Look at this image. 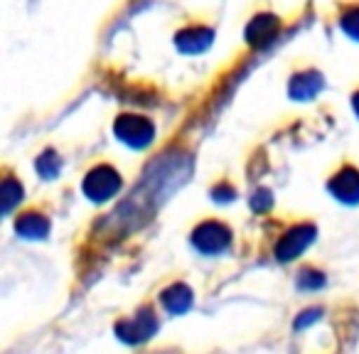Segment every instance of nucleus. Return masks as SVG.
<instances>
[{
	"instance_id": "f3484780",
	"label": "nucleus",
	"mask_w": 359,
	"mask_h": 354,
	"mask_svg": "<svg viewBox=\"0 0 359 354\" xmlns=\"http://www.w3.org/2000/svg\"><path fill=\"white\" fill-rule=\"evenodd\" d=\"M271 207H273V195H271V190L261 187V190H256L254 195H251V210H254L256 215H266V212H271Z\"/></svg>"
},
{
	"instance_id": "4468645a",
	"label": "nucleus",
	"mask_w": 359,
	"mask_h": 354,
	"mask_svg": "<svg viewBox=\"0 0 359 354\" xmlns=\"http://www.w3.org/2000/svg\"><path fill=\"white\" fill-rule=\"evenodd\" d=\"M35 170L40 172V177H45V180H55L62 170V158L55 153V150H45L42 155H37Z\"/></svg>"
},
{
	"instance_id": "ddd939ff",
	"label": "nucleus",
	"mask_w": 359,
	"mask_h": 354,
	"mask_svg": "<svg viewBox=\"0 0 359 354\" xmlns=\"http://www.w3.org/2000/svg\"><path fill=\"white\" fill-rule=\"evenodd\" d=\"M22 195H25V190H22L20 182L15 177H6L0 185V210H3V215H11L22 202Z\"/></svg>"
},
{
	"instance_id": "6ab92c4d",
	"label": "nucleus",
	"mask_w": 359,
	"mask_h": 354,
	"mask_svg": "<svg viewBox=\"0 0 359 354\" xmlns=\"http://www.w3.org/2000/svg\"><path fill=\"white\" fill-rule=\"evenodd\" d=\"M320 315H323V313H320V310H315V308L305 310L303 315H298V318H295V329H305V327H308V325L318 322Z\"/></svg>"
},
{
	"instance_id": "2eb2a0df",
	"label": "nucleus",
	"mask_w": 359,
	"mask_h": 354,
	"mask_svg": "<svg viewBox=\"0 0 359 354\" xmlns=\"http://www.w3.org/2000/svg\"><path fill=\"white\" fill-rule=\"evenodd\" d=\"M339 25L347 32V37L359 42V6L347 8V11L342 13V18H339Z\"/></svg>"
},
{
	"instance_id": "39448f33",
	"label": "nucleus",
	"mask_w": 359,
	"mask_h": 354,
	"mask_svg": "<svg viewBox=\"0 0 359 354\" xmlns=\"http://www.w3.org/2000/svg\"><path fill=\"white\" fill-rule=\"evenodd\" d=\"M192 246L205 256H219L231 246V229L222 222H202L192 231Z\"/></svg>"
},
{
	"instance_id": "9b49d317",
	"label": "nucleus",
	"mask_w": 359,
	"mask_h": 354,
	"mask_svg": "<svg viewBox=\"0 0 359 354\" xmlns=\"http://www.w3.org/2000/svg\"><path fill=\"white\" fill-rule=\"evenodd\" d=\"M160 303H163V308L170 315H185L192 308V303H195V295H192V290L185 283H172L163 290Z\"/></svg>"
},
{
	"instance_id": "aec40b11",
	"label": "nucleus",
	"mask_w": 359,
	"mask_h": 354,
	"mask_svg": "<svg viewBox=\"0 0 359 354\" xmlns=\"http://www.w3.org/2000/svg\"><path fill=\"white\" fill-rule=\"evenodd\" d=\"M352 109H354V114H357V118H359V91H357V94H352Z\"/></svg>"
},
{
	"instance_id": "0eeeda50",
	"label": "nucleus",
	"mask_w": 359,
	"mask_h": 354,
	"mask_svg": "<svg viewBox=\"0 0 359 354\" xmlns=\"http://www.w3.org/2000/svg\"><path fill=\"white\" fill-rule=\"evenodd\" d=\"M327 190L342 205H359V170L342 168L334 172L327 182Z\"/></svg>"
},
{
	"instance_id": "9d476101",
	"label": "nucleus",
	"mask_w": 359,
	"mask_h": 354,
	"mask_svg": "<svg viewBox=\"0 0 359 354\" xmlns=\"http://www.w3.org/2000/svg\"><path fill=\"white\" fill-rule=\"evenodd\" d=\"M323 89H325V79H323V74L315 69L300 72L288 84V94L293 101H313Z\"/></svg>"
},
{
	"instance_id": "a211bd4d",
	"label": "nucleus",
	"mask_w": 359,
	"mask_h": 354,
	"mask_svg": "<svg viewBox=\"0 0 359 354\" xmlns=\"http://www.w3.org/2000/svg\"><path fill=\"white\" fill-rule=\"evenodd\" d=\"M236 197V190L229 182H219L217 187H212V200L215 202H231Z\"/></svg>"
},
{
	"instance_id": "f257e3e1",
	"label": "nucleus",
	"mask_w": 359,
	"mask_h": 354,
	"mask_svg": "<svg viewBox=\"0 0 359 354\" xmlns=\"http://www.w3.org/2000/svg\"><path fill=\"white\" fill-rule=\"evenodd\" d=\"M195 160L182 148H168L145 165L140 180L128 192L123 202H118L114 212L106 217L101 229L109 236H128L135 229H143L160 212V207L190 182Z\"/></svg>"
},
{
	"instance_id": "20e7f679",
	"label": "nucleus",
	"mask_w": 359,
	"mask_h": 354,
	"mask_svg": "<svg viewBox=\"0 0 359 354\" xmlns=\"http://www.w3.org/2000/svg\"><path fill=\"white\" fill-rule=\"evenodd\" d=\"M160 322H158V315L153 313V308H140L135 315L126 320H118L114 327L116 337L126 344H145L148 339H153V334L158 332Z\"/></svg>"
},
{
	"instance_id": "7ed1b4c3",
	"label": "nucleus",
	"mask_w": 359,
	"mask_h": 354,
	"mask_svg": "<svg viewBox=\"0 0 359 354\" xmlns=\"http://www.w3.org/2000/svg\"><path fill=\"white\" fill-rule=\"evenodd\" d=\"M123 187V180H121V172L111 165H96L86 172L84 182H81V190L89 197L91 202H109L114 200L116 195Z\"/></svg>"
},
{
	"instance_id": "6e6552de",
	"label": "nucleus",
	"mask_w": 359,
	"mask_h": 354,
	"mask_svg": "<svg viewBox=\"0 0 359 354\" xmlns=\"http://www.w3.org/2000/svg\"><path fill=\"white\" fill-rule=\"evenodd\" d=\"M212 42H215V30L205 25H190L175 35V47L182 55H202L210 50Z\"/></svg>"
},
{
	"instance_id": "dca6fc26",
	"label": "nucleus",
	"mask_w": 359,
	"mask_h": 354,
	"mask_svg": "<svg viewBox=\"0 0 359 354\" xmlns=\"http://www.w3.org/2000/svg\"><path fill=\"white\" fill-rule=\"evenodd\" d=\"M323 285H325V275L320 273V271H313V268L300 271V275H298V288H303V290H318V288H323Z\"/></svg>"
},
{
	"instance_id": "423d86ee",
	"label": "nucleus",
	"mask_w": 359,
	"mask_h": 354,
	"mask_svg": "<svg viewBox=\"0 0 359 354\" xmlns=\"http://www.w3.org/2000/svg\"><path fill=\"white\" fill-rule=\"evenodd\" d=\"M318 239V226L315 224H295L280 236V241L276 244V259L280 264H290L298 256H303L310 249V244Z\"/></svg>"
},
{
	"instance_id": "f03ea898",
	"label": "nucleus",
	"mask_w": 359,
	"mask_h": 354,
	"mask_svg": "<svg viewBox=\"0 0 359 354\" xmlns=\"http://www.w3.org/2000/svg\"><path fill=\"white\" fill-rule=\"evenodd\" d=\"M114 135L133 150H145L155 140V125L150 118L138 114H123L114 121Z\"/></svg>"
},
{
	"instance_id": "1a4fd4ad",
	"label": "nucleus",
	"mask_w": 359,
	"mask_h": 354,
	"mask_svg": "<svg viewBox=\"0 0 359 354\" xmlns=\"http://www.w3.org/2000/svg\"><path fill=\"white\" fill-rule=\"evenodd\" d=\"M278 27H280V20L276 15H271V13H261V15H256L254 20L246 25V42H249V47H256V50H261V47L271 45V42L276 40V35H278Z\"/></svg>"
},
{
	"instance_id": "f8f14e48",
	"label": "nucleus",
	"mask_w": 359,
	"mask_h": 354,
	"mask_svg": "<svg viewBox=\"0 0 359 354\" xmlns=\"http://www.w3.org/2000/svg\"><path fill=\"white\" fill-rule=\"evenodd\" d=\"M15 231L18 236L30 241H40L50 236V219L40 212H25L15 219Z\"/></svg>"
}]
</instances>
